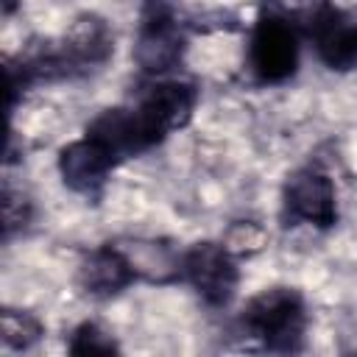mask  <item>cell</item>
I'll list each match as a JSON object with an SVG mask.
<instances>
[{
    "mask_svg": "<svg viewBox=\"0 0 357 357\" xmlns=\"http://www.w3.org/2000/svg\"><path fill=\"white\" fill-rule=\"evenodd\" d=\"M304 301L290 287H271L245 307V326L268 349L293 351L304 335Z\"/></svg>",
    "mask_w": 357,
    "mask_h": 357,
    "instance_id": "obj_1",
    "label": "cell"
},
{
    "mask_svg": "<svg viewBox=\"0 0 357 357\" xmlns=\"http://www.w3.org/2000/svg\"><path fill=\"white\" fill-rule=\"evenodd\" d=\"M25 220H28V201L22 195H14L11 190H6L3 192V229H6V234L25 226Z\"/></svg>",
    "mask_w": 357,
    "mask_h": 357,
    "instance_id": "obj_14",
    "label": "cell"
},
{
    "mask_svg": "<svg viewBox=\"0 0 357 357\" xmlns=\"http://www.w3.org/2000/svg\"><path fill=\"white\" fill-rule=\"evenodd\" d=\"M42 335V326L33 315L28 312H17V310H6L3 312V343L11 349H28L36 337Z\"/></svg>",
    "mask_w": 357,
    "mask_h": 357,
    "instance_id": "obj_12",
    "label": "cell"
},
{
    "mask_svg": "<svg viewBox=\"0 0 357 357\" xmlns=\"http://www.w3.org/2000/svg\"><path fill=\"white\" fill-rule=\"evenodd\" d=\"M184 39L173 20V11L165 0H148L139 22V36L134 59L145 73H165L181 59Z\"/></svg>",
    "mask_w": 357,
    "mask_h": 357,
    "instance_id": "obj_2",
    "label": "cell"
},
{
    "mask_svg": "<svg viewBox=\"0 0 357 357\" xmlns=\"http://www.w3.org/2000/svg\"><path fill=\"white\" fill-rule=\"evenodd\" d=\"M14 6H17V0H3V14H11Z\"/></svg>",
    "mask_w": 357,
    "mask_h": 357,
    "instance_id": "obj_15",
    "label": "cell"
},
{
    "mask_svg": "<svg viewBox=\"0 0 357 357\" xmlns=\"http://www.w3.org/2000/svg\"><path fill=\"white\" fill-rule=\"evenodd\" d=\"M112 162L114 156L100 142H95L92 137H84L78 142H70L61 151L59 170L67 187H73L75 192H92L103 184Z\"/></svg>",
    "mask_w": 357,
    "mask_h": 357,
    "instance_id": "obj_9",
    "label": "cell"
},
{
    "mask_svg": "<svg viewBox=\"0 0 357 357\" xmlns=\"http://www.w3.org/2000/svg\"><path fill=\"white\" fill-rule=\"evenodd\" d=\"M184 273L209 304H226L237 287V268L229 248L198 243L184 254Z\"/></svg>",
    "mask_w": 357,
    "mask_h": 357,
    "instance_id": "obj_4",
    "label": "cell"
},
{
    "mask_svg": "<svg viewBox=\"0 0 357 357\" xmlns=\"http://www.w3.org/2000/svg\"><path fill=\"white\" fill-rule=\"evenodd\" d=\"M284 204H287V212L298 220H307L312 226H332L335 218H337V209H335V187L332 181L318 173V170H298L293 173V178L287 181V190H284Z\"/></svg>",
    "mask_w": 357,
    "mask_h": 357,
    "instance_id": "obj_7",
    "label": "cell"
},
{
    "mask_svg": "<svg viewBox=\"0 0 357 357\" xmlns=\"http://www.w3.org/2000/svg\"><path fill=\"white\" fill-rule=\"evenodd\" d=\"M192 106H195V89L181 81H167L153 86L137 109L148 123V128L153 131V137L162 139L167 131L181 128L190 120Z\"/></svg>",
    "mask_w": 357,
    "mask_h": 357,
    "instance_id": "obj_8",
    "label": "cell"
},
{
    "mask_svg": "<svg viewBox=\"0 0 357 357\" xmlns=\"http://www.w3.org/2000/svg\"><path fill=\"white\" fill-rule=\"evenodd\" d=\"M307 31L315 39L318 56L332 70H349L357 64V25L329 6H315L307 14Z\"/></svg>",
    "mask_w": 357,
    "mask_h": 357,
    "instance_id": "obj_5",
    "label": "cell"
},
{
    "mask_svg": "<svg viewBox=\"0 0 357 357\" xmlns=\"http://www.w3.org/2000/svg\"><path fill=\"white\" fill-rule=\"evenodd\" d=\"M134 265L128 262V257L117 248H98L92 251L81 271H78V282L86 293L92 296H112V293H120L131 279H134Z\"/></svg>",
    "mask_w": 357,
    "mask_h": 357,
    "instance_id": "obj_10",
    "label": "cell"
},
{
    "mask_svg": "<svg viewBox=\"0 0 357 357\" xmlns=\"http://www.w3.org/2000/svg\"><path fill=\"white\" fill-rule=\"evenodd\" d=\"M59 53H61L64 70L86 67V64H100L112 53V31L98 17H81L70 28V33L64 36Z\"/></svg>",
    "mask_w": 357,
    "mask_h": 357,
    "instance_id": "obj_11",
    "label": "cell"
},
{
    "mask_svg": "<svg viewBox=\"0 0 357 357\" xmlns=\"http://www.w3.org/2000/svg\"><path fill=\"white\" fill-rule=\"evenodd\" d=\"M298 61V42L290 22L282 17H262L251 36V64L262 81H284Z\"/></svg>",
    "mask_w": 357,
    "mask_h": 357,
    "instance_id": "obj_3",
    "label": "cell"
},
{
    "mask_svg": "<svg viewBox=\"0 0 357 357\" xmlns=\"http://www.w3.org/2000/svg\"><path fill=\"white\" fill-rule=\"evenodd\" d=\"M86 137L100 142L112 156L139 153L159 142L148 128V123L142 120L139 109H106L100 117L92 120Z\"/></svg>",
    "mask_w": 357,
    "mask_h": 357,
    "instance_id": "obj_6",
    "label": "cell"
},
{
    "mask_svg": "<svg viewBox=\"0 0 357 357\" xmlns=\"http://www.w3.org/2000/svg\"><path fill=\"white\" fill-rule=\"evenodd\" d=\"M70 351L73 354H112L117 351L114 340L98 329L95 324H81L75 332H73V340H70Z\"/></svg>",
    "mask_w": 357,
    "mask_h": 357,
    "instance_id": "obj_13",
    "label": "cell"
}]
</instances>
